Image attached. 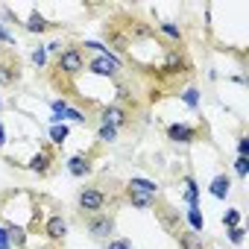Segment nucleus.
<instances>
[{
  "label": "nucleus",
  "mask_w": 249,
  "mask_h": 249,
  "mask_svg": "<svg viewBox=\"0 0 249 249\" xmlns=\"http://www.w3.org/2000/svg\"><path fill=\"white\" fill-rule=\"evenodd\" d=\"M88 71H91V73H100V76H114V73L120 71V59L106 50V53H100L97 59L88 62Z\"/></svg>",
  "instance_id": "nucleus-1"
},
{
  "label": "nucleus",
  "mask_w": 249,
  "mask_h": 249,
  "mask_svg": "<svg viewBox=\"0 0 249 249\" xmlns=\"http://www.w3.org/2000/svg\"><path fill=\"white\" fill-rule=\"evenodd\" d=\"M76 202H79V208H82V211L97 214V211L106 205V194H103V191H97V188H82V191H79V196H76Z\"/></svg>",
  "instance_id": "nucleus-2"
},
{
  "label": "nucleus",
  "mask_w": 249,
  "mask_h": 249,
  "mask_svg": "<svg viewBox=\"0 0 249 249\" xmlns=\"http://www.w3.org/2000/svg\"><path fill=\"white\" fill-rule=\"evenodd\" d=\"M59 71H65V73H79V71H85V62H82V53L76 50V47H68V50H62L59 53Z\"/></svg>",
  "instance_id": "nucleus-3"
},
{
  "label": "nucleus",
  "mask_w": 249,
  "mask_h": 249,
  "mask_svg": "<svg viewBox=\"0 0 249 249\" xmlns=\"http://www.w3.org/2000/svg\"><path fill=\"white\" fill-rule=\"evenodd\" d=\"M167 138L176 141V144H194L196 141V129L188 126V123H173V126H167Z\"/></svg>",
  "instance_id": "nucleus-4"
},
{
  "label": "nucleus",
  "mask_w": 249,
  "mask_h": 249,
  "mask_svg": "<svg viewBox=\"0 0 249 249\" xmlns=\"http://www.w3.org/2000/svg\"><path fill=\"white\" fill-rule=\"evenodd\" d=\"M88 231H91L94 237H108V234L114 231V220L106 217V214H94V217L88 220Z\"/></svg>",
  "instance_id": "nucleus-5"
},
{
  "label": "nucleus",
  "mask_w": 249,
  "mask_h": 249,
  "mask_svg": "<svg viewBox=\"0 0 249 249\" xmlns=\"http://www.w3.org/2000/svg\"><path fill=\"white\" fill-rule=\"evenodd\" d=\"M123 117H126V111H123L120 106H106L103 111H100V120L106 123V126H120V123H123Z\"/></svg>",
  "instance_id": "nucleus-6"
},
{
  "label": "nucleus",
  "mask_w": 249,
  "mask_h": 249,
  "mask_svg": "<svg viewBox=\"0 0 249 249\" xmlns=\"http://www.w3.org/2000/svg\"><path fill=\"white\" fill-rule=\"evenodd\" d=\"M44 234H47L50 240H62V237L68 234V223H65L62 217H50V220L44 223Z\"/></svg>",
  "instance_id": "nucleus-7"
},
{
  "label": "nucleus",
  "mask_w": 249,
  "mask_h": 249,
  "mask_svg": "<svg viewBox=\"0 0 249 249\" xmlns=\"http://www.w3.org/2000/svg\"><path fill=\"white\" fill-rule=\"evenodd\" d=\"M208 191H211V196L226 199V196H229V191H231V179H229V176H217V179H211Z\"/></svg>",
  "instance_id": "nucleus-8"
},
{
  "label": "nucleus",
  "mask_w": 249,
  "mask_h": 249,
  "mask_svg": "<svg viewBox=\"0 0 249 249\" xmlns=\"http://www.w3.org/2000/svg\"><path fill=\"white\" fill-rule=\"evenodd\" d=\"M68 173L71 176H85V173H91V161L85 156H73V159H68Z\"/></svg>",
  "instance_id": "nucleus-9"
},
{
  "label": "nucleus",
  "mask_w": 249,
  "mask_h": 249,
  "mask_svg": "<svg viewBox=\"0 0 249 249\" xmlns=\"http://www.w3.org/2000/svg\"><path fill=\"white\" fill-rule=\"evenodd\" d=\"M129 191H141V194H153V196H156V191H159V185H156V182H150V179H141V176H132V179H129Z\"/></svg>",
  "instance_id": "nucleus-10"
},
{
  "label": "nucleus",
  "mask_w": 249,
  "mask_h": 249,
  "mask_svg": "<svg viewBox=\"0 0 249 249\" xmlns=\"http://www.w3.org/2000/svg\"><path fill=\"white\" fill-rule=\"evenodd\" d=\"M129 199H132V205H135V208H141V211L153 208V202H156V196H153V194H141V191H129Z\"/></svg>",
  "instance_id": "nucleus-11"
},
{
  "label": "nucleus",
  "mask_w": 249,
  "mask_h": 249,
  "mask_svg": "<svg viewBox=\"0 0 249 249\" xmlns=\"http://www.w3.org/2000/svg\"><path fill=\"white\" fill-rule=\"evenodd\" d=\"M47 167H50V156H44V153L33 156V161H30V170L33 173H47Z\"/></svg>",
  "instance_id": "nucleus-12"
},
{
  "label": "nucleus",
  "mask_w": 249,
  "mask_h": 249,
  "mask_svg": "<svg viewBox=\"0 0 249 249\" xmlns=\"http://www.w3.org/2000/svg\"><path fill=\"white\" fill-rule=\"evenodd\" d=\"M47 27H50V24H47L38 12H33V15H30V21H27V30H30V33H44Z\"/></svg>",
  "instance_id": "nucleus-13"
},
{
  "label": "nucleus",
  "mask_w": 249,
  "mask_h": 249,
  "mask_svg": "<svg viewBox=\"0 0 249 249\" xmlns=\"http://www.w3.org/2000/svg\"><path fill=\"white\" fill-rule=\"evenodd\" d=\"M6 234H9V243H15V246H24V243H27V231H24L21 226H9Z\"/></svg>",
  "instance_id": "nucleus-14"
},
{
  "label": "nucleus",
  "mask_w": 249,
  "mask_h": 249,
  "mask_svg": "<svg viewBox=\"0 0 249 249\" xmlns=\"http://www.w3.org/2000/svg\"><path fill=\"white\" fill-rule=\"evenodd\" d=\"M65 138H68V126L65 123H53L50 126V141L53 144H65Z\"/></svg>",
  "instance_id": "nucleus-15"
},
{
  "label": "nucleus",
  "mask_w": 249,
  "mask_h": 249,
  "mask_svg": "<svg viewBox=\"0 0 249 249\" xmlns=\"http://www.w3.org/2000/svg\"><path fill=\"white\" fill-rule=\"evenodd\" d=\"M179 246H182V249H202V240L188 231V234H179Z\"/></svg>",
  "instance_id": "nucleus-16"
},
{
  "label": "nucleus",
  "mask_w": 249,
  "mask_h": 249,
  "mask_svg": "<svg viewBox=\"0 0 249 249\" xmlns=\"http://www.w3.org/2000/svg\"><path fill=\"white\" fill-rule=\"evenodd\" d=\"M159 27H161V33H164L167 38H173V41H182V30H179L176 24H170V21H161Z\"/></svg>",
  "instance_id": "nucleus-17"
},
{
  "label": "nucleus",
  "mask_w": 249,
  "mask_h": 249,
  "mask_svg": "<svg viewBox=\"0 0 249 249\" xmlns=\"http://www.w3.org/2000/svg\"><path fill=\"white\" fill-rule=\"evenodd\" d=\"M97 138H100V141H106V144H111V141L117 138V129H114V126H106V123H100Z\"/></svg>",
  "instance_id": "nucleus-18"
},
{
  "label": "nucleus",
  "mask_w": 249,
  "mask_h": 249,
  "mask_svg": "<svg viewBox=\"0 0 249 249\" xmlns=\"http://www.w3.org/2000/svg\"><path fill=\"white\" fill-rule=\"evenodd\" d=\"M185 188H188V191H185V199H188L191 205H196V196H199V188H196V182H194L191 176L185 179Z\"/></svg>",
  "instance_id": "nucleus-19"
},
{
  "label": "nucleus",
  "mask_w": 249,
  "mask_h": 249,
  "mask_svg": "<svg viewBox=\"0 0 249 249\" xmlns=\"http://www.w3.org/2000/svg\"><path fill=\"white\" fill-rule=\"evenodd\" d=\"M188 220H191V226H194V231H202V226H205V220H202V214H199V208H196V205H191V211H188Z\"/></svg>",
  "instance_id": "nucleus-20"
},
{
  "label": "nucleus",
  "mask_w": 249,
  "mask_h": 249,
  "mask_svg": "<svg viewBox=\"0 0 249 249\" xmlns=\"http://www.w3.org/2000/svg\"><path fill=\"white\" fill-rule=\"evenodd\" d=\"M234 173H237L240 179H246V173H249V159H246V156H237V161H234Z\"/></svg>",
  "instance_id": "nucleus-21"
},
{
  "label": "nucleus",
  "mask_w": 249,
  "mask_h": 249,
  "mask_svg": "<svg viewBox=\"0 0 249 249\" xmlns=\"http://www.w3.org/2000/svg\"><path fill=\"white\" fill-rule=\"evenodd\" d=\"M223 223H226L229 229H234V226H240V211H237V208H231V211H226V214H223Z\"/></svg>",
  "instance_id": "nucleus-22"
},
{
  "label": "nucleus",
  "mask_w": 249,
  "mask_h": 249,
  "mask_svg": "<svg viewBox=\"0 0 249 249\" xmlns=\"http://www.w3.org/2000/svg\"><path fill=\"white\" fill-rule=\"evenodd\" d=\"M182 100H185L191 108H196V106H199V91H196V88H188V91L182 94Z\"/></svg>",
  "instance_id": "nucleus-23"
},
{
  "label": "nucleus",
  "mask_w": 249,
  "mask_h": 249,
  "mask_svg": "<svg viewBox=\"0 0 249 249\" xmlns=\"http://www.w3.org/2000/svg\"><path fill=\"white\" fill-rule=\"evenodd\" d=\"M243 234H246V231H243L240 226H234V229H229V240H231L234 246H240V243H243Z\"/></svg>",
  "instance_id": "nucleus-24"
},
{
  "label": "nucleus",
  "mask_w": 249,
  "mask_h": 249,
  "mask_svg": "<svg viewBox=\"0 0 249 249\" xmlns=\"http://www.w3.org/2000/svg\"><path fill=\"white\" fill-rule=\"evenodd\" d=\"M44 62H47V50H44V47H38V50H33V65H38V68H44Z\"/></svg>",
  "instance_id": "nucleus-25"
},
{
  "label": "nucleus",
  "mask_w": 249,
  "mask_h": 249,
  "mask_svg": "<svg viewBox=\"0 0 249 249\" xmlns=\"http://www.w3.org/2000/svg\"><path fill=\"white\" fill-rule=\"evenodd\" d=\"M59 117H71V120H76V123H82V120H85V117H82V111H76V108H71V106H65V111H62Z\"/></svg>",
  "instance_id": "nucleus-26"
},
{
  "label": "nucleus",
  "mask_w": 249,
  "mask_h": 249,
  "mask_svg": "<svg viewBox=\"0 0 249 249\" xmlns=\"http://www.w3.org/2000/svg\"><path fill=\"white\" fill-rule=\"evenodd\" d=\"M12 79H15L12 68H9V65H0V82H12Z\"/></svg>",
  "instance_id": "nucleus-27"
},
{
  "label": "nucleus",
  "mask_w": 249,
  "mask_h": 249,
  "mask_svg": "<svg viewBox=\"0 0 249 249\" xmlns=\"http://www.w3.org/2000/svg\"><path fill=\"white\" fill-rule=\"evenodd\" d=\"M106 249H132V243L129 240H108Z\"/></svg>",
  "instance_id": "nucleus-28"
},
{
  "label": "nucleus",
  "mask_w": 249,
  "mask_h": 249,
  "mask_svg": "<svg viewBox=\"0 0 249 249\" xmlns=\"http://www.w3.org/2000/svg\"><path fill=\"white\" fill-rule=\"evenodd\" d=\"M249 153V138H237V156H246Z\"/></svg>",
  "instance_id": "nucleus-29"
},
{
  "label": "nucleus",
  "mask_w": 249,
  "mask_h": 249,
  "mask_svg": "<svg viewBox=\"0 0 249 249\" xmlns=\"http://www.w3.org/2000/svg\"><path fill=\"white\" fill-rule=\"evenodd\" d=\"M0 41H6V44H15V36L3 30V24H0Z\"/></svg>",
  "instance_id": "nucleus-30"
},
{
  "label": "nucleus",
  "mask_w": 249,
  "mask_h": 249,
  "mask_svg": "<svg viewBox=\"0 0 249 249\" xmlns=\"http://www.w3.org/2000/svg\"><path fill=\"white\" fill-rule=\"evenodd\" d=\"M44 50H47V53H59V50H62V44H59V41H53V44H47Z\"/></svg>",
  "instance_id": "nucleus-31"
},
{
  "label": "nucleus",
  "mask_w": 249,
  "mask_h": 249,
  "mask_svg": "<svg viewBox=\"0 0 249 249\" xmlns=\"http://www.w3.org/2000/svg\"><path fill=\"white\" fill-rule=\"evenodd\" d=\"M3 144H6V129L0 126V147H3Z\"/></svg>",
  "instance_id": "nucleus-32"
},
{
  "label": "nucleus",
  "mask_w": 249,
  "mask_h": 249,
  "mask_svg": "<svg viewBox=\"0 0 249 249\" xmlns=\"http://www.w3.org/2000/svg\"><path fill=\"white\" fill-rule=\"evenodd\" d=\"M0 108H3V103H0Z\"/></svg>",
  "instance_id": "nucleus-33"
}]
</instances>
